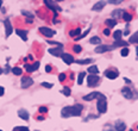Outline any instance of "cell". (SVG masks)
I'll return each mask as SVG.
<instances>
[{
    "label": "cell",
    "instance_id": "obj_14",
    "mask_svg": "<svg viewBox=\"0 0 138 131\" xmlns=\"http://www.w3.org/2000/svg\"><path fill=\"white\" fill-rule=\"evenodd\" d=\"M105 76L107 77V79L114 80V79L118 76V73H117V72H113V70H106V72H105Z\"/></svg>",
    "mask_w": 138,
    "mask_h": 131
},
{
    "label": "cell",
    "instance_id": "obj_51",
    "mask_svg": "<svg viewBox=\"0 0 138 131\" xmlns=\"http://www.w3.org/2000/svg\"><path fill=\"white\" fill-rule=\"evenodd\" d=\"M0 131H3V130H0Z\"/></svg>",
    "mask_w": 138,
    "mask_h": 131
},
{
    "label": "cell",
    "instance_id": "obj_11",
    "mask_svg": "<svg viewBox=\"0 0 138 131\" xmlns=\"http://www.w3.org/2000/svg\"><path fill=\"white\" fill-rule=\"evenodd\" d=\"M121 93H123L124 98H126V99H131L132 95H133V93L131 92V89L129 87H124L123 89H121Z\"/></svg>",
    "mask_w": 138,
    "mask_h": 131
},
{
    "label": "cell",
    "instance_id": "obj_48",
    "mask_svg": "<svg viewBox=\"0 0 138 131\" xmlns=\"http://www.w3.org/2000/svg\"><path fill=\"white\" fill-rule=\"evenodd\" d=\"M52 1H63V0H52Z\"/></svg>",
    "mask_w": 138,
    "mask_h": 131
},
{
    "label": "cell",
    "instance_id": "obj_34",
    "mask_svg": "<svg viewBox=\"0 0 138 131\" xmlns=\"http://www.w3.org/2000/svg\"><path fill=\"white\" fill-rule=\"evenodd\" d=\"M123 1L124 0H108V3L112 5H118V4H120V3H123Z\"/></svg>",
    "mask_w": 138,
    "mask_h": 131
},
{
    "label": "cell",
    "instance_id": "obj_5",
    "mask_svg": "<svg viewBox=\"0 0 138 131\" xmlns=\"http://www.w3.org/2000/svg\"><path fill=\"white\" fill-rule=\"evenodd\" d=\"M112 49H114L113 45H111V47H108V45H99L98 48H95V53H98V54H102V53H106V51L112 50Z\"/></svg>",
    "mask_w": 138,
    "mask_h": 131
},
{
    "label": "cell",
    "instance_id": "obj_43",
    "mask_svg": "<svg viewBox=\"0 0 138 131\" xmlns=\"http://www.w3.org/2000/svg\"><path fill=\"white\" fill-rule=\"evenodd\" d=\"M109 29H105L104 30V35H105V36H109Z\"/></svg>",
    "mask_w": 138,
    "mask_h": 131
},
{
    "label": "cell",
    "instance_id": "obj_37",
    "mask_svg": "<svg viewBox=\"0 0 138 131\" xmlns=\"http://www.w3.org/2000/svg\"><path fill=\"white\" fill-rule=\"evenodd\" d=\"M22 13H23V15H24V16H27V17H29V18H31V19H32V18H33V15H32V13H30V12L23 11V12H22Z\"/></svg>",
    "mask_w": 138,
    "mask_h": 131
},
{
    "label": "cell",
    "instance_id": "obj_10",
    "mask_svg": "<svg viewBox=\"0 0 138 131\" xmlns=\"http://www.w3.org/2000/svg\"><path fill=\"white\" fill-rule=\"evenodd\" d=\"M49 54L58 57V56H62V55H63V51H62V48H54V49H49Z\"/></svg>",
    "mask_w": 138,
    "mask_h": 131
},
{
    "label": "cell",
    "instance_id": "obj_17",
    "mask_svg": "<svg viewBox=\"0 0 138 131\" xmlns=\"http://www.w3.org/2000/svg\"><path fill=\"white\" fill-rule=\"evenodd\" d=\"M16 32H17V35H18V36L20 37L23 41H27V32H26V31H23V30H17Z\"/></svg>",
    "mask_w": 138,
    "mask_h": 131
},
{
    "label": "cell",
    "instance_id": "obj_41",
    "mask_svg": "<svg viewBox=\"0 0 138 131\" xmlns=\"http://www.w3.org/2000/svg\"><path fill=\"white\" fill-rule=\"evenodd\" d=\"M51 69H52V68H51V66H49V64L45 67V72H47V73H50Z\"/></svg>",
    "mask_w": 138,
    "mask_h": 131
},
{
    "label": "cell",
    "instance_id": "obj_49",
    "mask_svg": "<svg viewBox=\"0 0 138 131\" xmlns=\"http://www.w3.org/2000/svg\"><path fill=\"white\" fill-rule=\"evenodd\" d=\"M0 74H1V68H0Z\"/></svg>",
    "mask_w": 138,
    "mask_h": 131
},
{
    "label": "cell",
    "instance_id": "obj_47",
    "mask_svg": "<svg viewBox=\"0 0 138 131\" xmlns=\"http://www.w3.org/2000/svg\"><path fill=\"white\" fill-rule=\"evenodd\" d=\"M1 5H3V0H0V7H1Z\"/></svg>",
    "mask_w": 138,
    "mask_h": 131
},
{
    "label": "cell",
    "instance_id": "obj_40",
    "mask_svg": "<svg viewBox=\"0 0 138 131\" xmlns=\"http://www.w3.org/2000/svg\"><path fill=\"white\" fill-rule=\"evenodd\" d=\"M18 131H30V130L26 126H20V127H18Z\"/></svg>",
    "mask_w": 138,
    "mask_h": 131
},
{
    "label": "cell",
    "instance_id": "obj_38",
    "mask_svg": "<svg viewBox=\"0 0 138 131\" xmlns=\"http://www.w3.org/2000/svg\"><path fill=\"white\" fill-rule=\"evenodd\" d=\"M58 80H60V81H64L65 80V74L64 73L60 74V75H58Z\"/></svg>",
    "mask_w": 138,
    "mask_h": 131
},
{
    "label": "cell",
    "instance_id": "obj_21",
    "mask_svg": "<svg viewBox=\"0 0 138 131\" xmlns=\"http://www.w3.org/2000/svg\"><path fill=\"white\" fill-rule=\"evenodd\" d=\"M113 47L117 48V47H127V42H124V41H116V43L113 44Z\"/></svg>",
    "mask_w": 138,
    "mask_h": 131
},
{
    "label": "cell",
    "instance_id": "obj_20",
    "mask_svg": "<svg viewBox=\"0 0 138 131\" xmlns=\"http://www.w3.org/2000/svg\"><path fill=\"white\" fill-rule=\"evenodd\" d=\"M125 129H126V125H125L124 123H121V122L116 124V130L117 131H124Z\"/></svg>",
    "mask_w": 138,
    "mask_h": 131
},
{
    "label": "cell",
    "instance_id": "obj_24",
    "mask_svg": "<svg viewBox=\"0 0 138 131\" xmlns=\"http://www.w3.org/2000/svg\"><path fill=\"white\" fill-rule=\"evenodd\" d=\"M89 42H91V44H100L101 43V40L98 36H94V37H92Z\"/></svg>",
    "mask_w": 138,
    "mask_h": 131
},
{
    "label": "cell",
    "instance_id": "obj_15",
    "mask_svg": "<svg viewBox=\"0 0 138 131\" xmlns=\"http://www.w3.org/2000/svg\"><path fill=\"white\" fill-rule=\"evenodd\" d=\"M44 3H45V5H47L49 8H51V10H54V11H61V7H58V6L54 5L50 0H44Z\"/></svg>",
    "mask_w": 138,
    "mask_h": 131
},
{
    "label": "cell",
    "instance_id": "obj_23",
    "mask_svg": "<svg viewBox=\"0 0 138 131\" xmlns=\"http://www.w3.org/2000/svg\"><path fill=\"white\" fill-rule=\"evenodd\" d=\"M124 12H123V10H116V11H113L112 12V17H114L116 19H118L120 17V16L123 15Z\"/></svg>",
    "mask_w": 138,
    "mask_h": 131
},
{
    "label": "cell",
    "instance_id": "obj_7",
    "mask_svg": "<svg viewBox=\"0 0 138 131\" xmlns=\"http://www.w3.org/2000/svg\"><path fill=\"white\" fill-rule=\"evenodd\" d=\"M61 57H62V60L64 61V63H67V64H72V63H74V62H75L74 57L70 54H63Z\"/></svg>",
    "mask_w": 138,
    "mask_h": 131
},
{
    "label": "cell",
    "instance_id": "obj_50",
    "mask_svg": "<svg viewBox=\"0 0 138 131\" xmlns=\"http://www.w3.org/2000/svg\"><path fill=\"white\" fill-rule=\"evenodd\" d=\"M130 131H133V130H130Z\"/></svg>",
    "mask_w": 138,
    "mask_h": 131
},
{
    "label": "cell",
    "instance_id": "obj_16",
    "mask_svg": "<svg viewBox=\"0 0 138 131\" xmlns=\"http://www.w3.org/2000/svg\"><path fill=\"white\" fill-rule=\"evenodd\" d=\"M18 116L22 118V119H24V120H27L29 119V112L26 111V110H19L18 111Z\"/></svg>",
    "mask_w": 138,
    "mask_h": 131
},
{
    "label": "cell",
    "instance_id": "obj_19",
    "mask_svg": "<svg viewBox=\"0 0 138 131\" xmlns=\"http://www.w3.org/2000/svg\"><path fill=\"white\" fill-rule=\"evenodd\" d=\"M88 73L89 74H98L99 68L96 66H91V67H88Z\"/></svg>",
    "mask_w": 138,
    "mask_h": 131
},
{
    "label": "cell",
    "instance_id": "obj_12",
    "mask_svg": "<svg viewBox=\"0 0 138 131\" xmlns=\"http://www.w3.org/2000/svg\"><path fill=\"white\" fill-rule=\"evenodd\" d=\"M105 5H106L105 1L100 0V1H98V3H96V4H95L94 6L92 7V10H93V11H101L102 8H104V6H105Z\"/></svg>",
    "mask_w": 138,
    "mask_h": 131
},
{
    "label": "cell",
    "instance_id": "obj_1",
    "mask_svg": "<svg viewBox=\"0 0 138 131\" xmlns=\"http://www.w3.org/2000/svg\"><path fill=\"white\" fill-rule=\"evenodd\" d=\"M81 111H82V105L80 104H76L74 106H67V107H63L61 111L62 117H79L81 114Z\"/></svg>",
    "mask_w": 138,
    "mask_h": 131
},
{
    "label": "cell",
    "instance_id": "obj_8",
    "mask_svg": "<svg viewBox=\"0 0 138 131\" xmlns=\"http://www.w3.org/2000/svg\"><path fill=\"white\" fill-rule=\"evenodd\" d=\"M38 68H39V62H35L32 66L25 64V70H26V72H29V73H31V72H35V70H37Z\"/></svg>",
    "mask_w": 138,
    "mask_h": 131
},
{
    "label": "cell",
    "instance_id": "obj_25",
    "mask_svg": "<svg viewBox=\"0 0 138 131\" xmlns=\"http://www.w3.org/2000/svg\"><path fill=\"white\" fill-rule=\"evenodd\" d=\"M123 19L125 20V22H131V20H132V16H131L130 13H127V12H124L123 13Z\"/></svg>",
    "mask_w": 138,
    "mask_h": 131
},
{
    "label": "cell",
    "instance_id": "obj_31",
    "mask_svg": "<svg viewBox=\"0 0 138 131\" xmlns=\"http://www.w3.org/2000/svg\"><path fill=\"white\" fill-rule=\"evenodd\" d=\"M89 31H91V29H87V30H86V31H85L84 33H82V35H80V36H77L76 38H75V40H76V41H79V40H82V38H84L85 36H87L88 33H89Z\"/></svg>",
    "mask_w": 138,
    "mask_h": 131
},
{
    "label": "cell",
    "instance_id": "obj_46",
    "mask_svg": "<svg viewBox=\"0 0 138 131\" xmlns=\"http://www.w3.org/2000/svg\"><path fill=\"white\" fill-rule=\"evenodd\" d=\"M136 55H137V56H138V47L136 48Z\"/></svg>",
    "mask_w": 138,
    "mask_h": 131
},
{
    "label": "cell",
    "instance_id": "obj_4",
    "mask_svg": "<svg viewBox=\"0 0 138 131\" xmlns=\"http://www.w3.org/2000/svg\"><path fill=\"white\" fill-rule=\"evenodd\" d=\"M39 31L43 33L44 36H47V37H52V36L55 35V31H54V30L49 29V28H45V26H40V28H39Z\"/></svg>",
    "mask_w": 138,
    "mask_h": 131
},
{
    "label": "cell",
    "instance_id": "obj_27",
    "mask_svg": "<svg viewBox=\"0 0 138 131\" xmlns=\"http://www.w3.org/2000/svg\"><path fill=\"white\" fill-rule=\"evenodd\" d=\"M12 73L15 74V75H22L23 70L19 67H15V68H12Z\"/></svg>",
    "mask_w": 138,
    "mask_h": 131
},
{
    "label": "cell",
    "instance_id": "obj_13",
    "mask_svg": "<svg viewBox=\"0 0 138 131\" xmlns=\"http://www.w3.org/2000/svg\"><path fill=\"white\" fill-rule=\"evenodd\" d=\"M98 95H99L98 92H92V93H89V94L85 95V97H84V100H86V101H91V100H93V99L98 98Z\"/></svg>",
    "mask_w": 138,
    "mask_h": 131
},
{
    "label": "cell",
    "instance_id": "obj_3",
    "mask_svg": "<svg viewBox=\"0 0 138 131\" xmlns=\"http://www.w3.org/2000/svg\"><path fill=\"white\" fill-rule=\"evenodd\" d=\"M99 82V76H96V74H92L87 77V84L89 87H94L95 85Z\"/></svg>",
    "mask_w": 138,
    "mask_h": 131
},
{
    "label": "cell",
    "instance_id": "obj_35",
    "mask_svg": "<svg viewBox=\"0 0 138 131\" xmlns=\"http://www.w3.org/2000/svg\"><path fill=\"white\" fill-rule=\"evenodd\" d=\"M42 86H43V87H45V88H52V86H54V85L50 84V82H42Z\"/></svg>",
    "mask_w": 138,
    "mask_h": 131
},
{
    "label": "cell",
    "instance_id": "obj_28",
    "mask_svg": "<svg viewBox=\"0 0 138 131\" xmlns=\"http://www.w3.org/2000/svg\"><path fill=\"white\" fill-rule=\"evenodd\" d=\"M130 43H138V31L130 38Z\"/></svg>",
    "mask_w": 138,
    "mask_h": 131
},
{
    "label": "cell",
    "instance_id": "obj_33",
    "mask_svg": "<svg viewBox=\"0 0 138 131\" xmlns=\"http://www.w3.org/2000/svg\"><path fill=\"white\" fill-rule=\"evenodd\" d=\"M62 93H63L65 97H69V95H70V88L64 87V88H63V91H62Z\"/></svg>",
    "mask_w": 138,
    "mask_h": 131
},
{
    "label": "cell",
    "instance_id": "obj_6",
    "mask_svg": "<svg viewBox=\"0 0 138 131\" xmlns=\"http://www.w3.org/2000/svg\"><path fill=\"white\" fill-rule=\"evenodd\" d=\"M33 85V80L31 79V77H22V87L23 88H27L30 87V86H32Z\"/></svg>",
    "mask_w": 138,
    "mask_h": 131
},
{
    "label": "cell",
    "instance_id": "obj_2",
    "mask_svg": "<svg viewBox=\"0 0 138 131\" xmlns=\"http://www.w3.org/2000/svg\"><path fill=\"white\" fill-rule=\"evenodd\" d=\"M98 111L100 113H105L107 111V102H106V97L101 93H99L98 95V104H96Z\"/></svg>",
    "mask_w": 138,
    "mask_h": 131
},
{
    "label": "cell",
    "instance_id": "obj_44",
    "mask_svg": "<svg viewBox=\"0 0 138 131\" xmlns=\"http://www.w3.org/2000/svg\"><path fill=\"white\" fill-rule=\"evenodd\" d=\"M104 131H114V130H113V129H112V127H105V129H104Z\"/></svg>",
    "mask_w": 138,
    "mask_h": 131
},
{
    "label": "cell",
    "instance_id": "obj_36",
    "mask_svg": "<svg viewBox=\"0 0 138 131\" xmlns=\"http://www.w3.org/2000/svg\"><path fill=\"white\" fill-rule=\"evenodd\" d=\"M81 50H82V48H81V45H74V51L75 53H81Z\"/></svg>",
    "mask_w": 138,
    "mask_h": 131
},
{
    "label": "cell",
    "instance_id": "obj_39",
    "mask_svg": "<svg viewBox=\"0 0 138 131\" xmlns=\"http://www.w3.org/2000/svg\"><path fill=\"white\" fill-rule=\"evenodd\" d=\"M39 112L40 113H47L48 109H47V107H44V106H42V107H39Z\"/></svg>",
    "mask_w": 138,
    "mask_h": 131
},
{
    "label": "cell",
    "instance_id": "obj_26",
    "mask_svg": "<svg viewBox=\"0 0 138 131\" xmlns=\"http://www.w3.org/2000/svg\"><path fill=\"white\" fill-rule=\"evenodd\" d=\"M80 33H81V29H79V28H77L76 30H73V31H70V32H69V35H70V36L72 37H74V36H80Z\"/></svg>",
    "mask_w": 138,
    "mask_h": 131
},
{
    "label": "cell",
    "instance_id": "obj_9",
    "mask_svg": "<svg viewBox=\"0 0 138 131\" xmlns=\"http://www.w3.org/2000/svg\"><path fill=\"white\" fill-rule=\"evenodd\" d=\"M5 24V29H6V37H10L12 33V25H11V22L8 20V19H6L4 22Z\"/></svg>",
    "mask_w": 138,
    "mask_h": 131
},
{
    "label": "cell",
    "instance_id": "obj_29",
    "mask_svg": "<svg viewBox=\"0 0 138 131\" xmlns=\"http://www.w3.org/2000/svg\"><path fill=\"white\" fill-rule=\"evenodd\" d=\"M92 60L91 58H87V60H77L76 63H79V64H87V63H91Z\"/></svg>",
    "mask_w": 138,
    "mask_h": 131
},
{
    "label": "cell",
    "instance_id": "obj_45",
    "mask_svg": "<svg viewBox=\"0 0 138 131\" xmlns=\"http://www.w3.org/2000/svg\"><path fill=\"white\" fill-rule=\"evenodd\" d=\"M124 81H125V82H127V84H130V80H129V79H124Z\"/></svg>",
    "mask_w": 138,
    "mask_h": 131
},
{
    "label": "cell",
    "instance_id": "obj_42",
    "mask_svg": "<svg viewBox=\"0 0 138 131\" xmlns=\"http://www.w3.org/2000/svg\"><path fill=\"white\" fill-rule=\"evenodd\" d=\"M4 93H5V88L0 86V97H3V95H4Z\"/></svg>",
    "mask_w": 138,
    "mask_h": 131
},
{
    "label": "cell",
    "instance_id": "obj_32",
    "mask_svg": "<svg viewBox=\"0 0 138 131\" xmlns=\"http://www.w3.org/2000/svg\"><path fill=\"white\" fill-rule=\"evenodd\" d=\"M129 53H130V50H129L127 48H123V49H121V51H120V55L125 57V56H127V55H129Z\"/></svg>",
    "mask_w": 138,
    "mask_h": 131
},
{
    "label": "cell",
    "instance_id": "obj_22",
    "mask_svg": "<svg viewBox=\"0 0 138 131\" xmlns=\"http://www.w3.org/2000/svg\"><path fill=\"white\" fill-rule=\"evenodd\" d=\"M121 36H123V32H121L120 30H117L116 32L113 33V37H114V40L116 41H120L121 40Z\"/></svg>",
    "mask_w": 138,
    "mask_h": 131
},
{
    "label": "cell",
    "instance_id": "obj_18",
    "mask_svg": "<svg viewBox=\"0 0 138 131\" xmlns=\"http://www.w3.org/2000/svg\"><path fill=\"white\" fill-rule=\"evenodd\" d=\"M106 25L108 28H114L117 25V20L116 19H106Z\"/></svg>",
    "mask_w": 138,
    "mask_h": 131
},
{
    "label": "cell",
    "instance_id": "obj_30",
    "mask_svg": "<svg viewBox=\"0 0 138 131\" xmlns=\"http://www.w3.org/2000/svg\"><path fill=\"white\" fill-rule=\"evenodd\" d=\"M86 74L85 73H80L79 74V77H77V84L79 85H82V82H84V77Z\"/></svg>",
    "mask_w": 138,
    "mask_h": 131
}]
</instances>
